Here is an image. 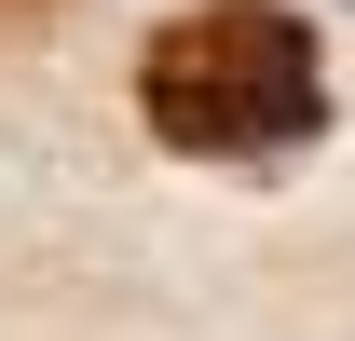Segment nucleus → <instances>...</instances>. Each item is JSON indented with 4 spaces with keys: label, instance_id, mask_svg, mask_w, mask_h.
I'll list each match as a JSON object with an SVG mask.
<instances>
[{
    "label": "nucleus",
    "instance_id": "nucleus-1",
    "mask_svg": "<svg viewBox=\"0 0 355 341\" xmlns=\"http://www.w3.org/2000/svg\"><path fill=\"white\" fill-rule=\"evenodd\" d=\"M137 123L191 164H301L328 137V55L287 0H191L137 42Z\"/></svg>",
    "mask_w": 355,
    "mask_h": 341
},
{
    "label": "nucleus",
    "instance_id": "nucleus-2",
    "mask_svg": "<svg viewBox=\"0 0 355 341\" xmlns=\"http://www.w3.org/2000/svg\"><path fill=\"white\" fill-rule=\"evenodd\" d=\"M55 14H69V0H0V28H55Z\"/></svg>",
    "mask_w": 355,
    "mask_h": 341
}]
</instances>
